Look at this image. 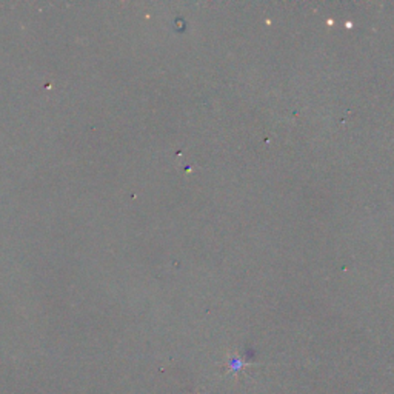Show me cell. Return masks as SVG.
<instances>
[{"instance_id": "6da1fadb", "label": "cell", "mask_w": 394, "mask_h": 394, "mask_svg": "<svg viewBox=\"0 0 394 394\" xmlns=\"http://www.w3.org/2000/svg\"><path fill=\"white\" fill-rule=\"evenodd\" d=\"M253 364L246 362L245 359L239 357V356H231L226 362V373L229 374H239L243 368L246 367H251Z\"/></svg>"}]
</instances>
